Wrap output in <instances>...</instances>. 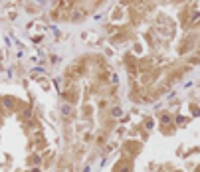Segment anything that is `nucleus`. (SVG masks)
Segmentation results:
<instances>
[{
	"mask_svg": "<svg viewBox=\"0 0 200 172\" xmlns=\"http://www.w3.org/2000/svg\"><path fill=\"white\" fill-rule=\"evenodd\" d=\"M62 115H64V117H70V115H72V107H70V105H64V107H62Z\"/></svg>",
	"mask_w": 200,
	"mask_h": 172,
	"instance_id": "obj_1",
	"label": "nucleus"
},
{
	"mask_svg": "<svg viewBox=\"0 0 200 172\" xmlns=\"http://www.w3.org/2000/svg\"><path fill=\"white\" fill-rule=\"evenodd\" d=\"M121 115V111H119V107H115V109H113V117H119Z\"/></svg>",
	"mask_w": 200,
	"mask_h": 172,
	"instance_id": "obj_2",
	"label": "nucleus"
}]
</instances>
